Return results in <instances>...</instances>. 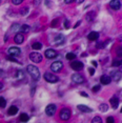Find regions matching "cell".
I'll use <instances>...</instances> for the list:
<instances>
[{"mask_svg":"<svg viewBox=\"0 0 122 123\" xmlns=\"http://www.w3.org/2000/svg\"><path fill=\"white\" fill-rule=\"evenodd\" d=\"M110 81H112V78H110V76H107V75H103V76H101V78H100L101 84H104V85L110 84Z\"/></svg>","mask_w":122,"mask_h":123,"instance_id":"4fadbf2b","label":"cell"},{"mask_svg":"<svg viewBox=\"0 0 122 123\" xmlns=\"http://www.w3.org/2000/svg\"><path fill=\"white\" fill-rule=\"evenodd\" d=\"M57 52L55 51V49H46L45 51V57L46 58H49V59H53V58H55V57H57Z\"/></svg>","mask_w":122,"mask_h":123,"instance_id":"30bf717a","label":"cell"},{"mask_svg":"<svg viewBox=\"0 0 122 123\" xmlns=\"http://www.w3.org/2000/svg\"><path fill=\"white\" fill-rule=\"evenodd\" d=\"M12 2H13V4L18 5V4H20L21 2H23V1H22V0H12Z\"/></svg>","mask_w":122,"mask_h":123,"instance_id":"e575fe53","label":"cell"},{"mask_svg":"<svg viewBox=\"0 0 122 123\" xmlns=\"http://www.w3.org/2000/svg\"><path fill=\"white\" fill-rule=\"evenodd\" d=\"M106 123H115V119H114L113 117H107Z\"/></svg>","mask_w":122,"mask_h":123,"instance_id":"836d02e7","label":"cell"},{"mask_svg":"<svg viewBox=\"0 0 122 123\" xmlns=\"http://www.w3.org/2000/svg\"><path fill=\"white\" fill-rule=\"evenodd\" d=\"M78 107V110L80 111H82V113H92L93 111V110H92L91 107H88V106H86V105H78L77 106Z\"/></svg>","mask_w":122,"mask_h":123,"instance_id":"e0dca14e","label":"cell"},{"mask_svg":"<svg viewBox=\"0 0 122 123\" xmlns=\"http://www.w3.org/2000/svg\"><path fill=\"white\" fill-rule=\"evenodd\" d=\"M29 119H30V117H29V115H26V114H21L20 115V117H19V120H20L21 122H27L29 121Z\"/></svg>","mask_w":122,"mask_h":123,"instance_id":"44dd1931","label":"cell"},{"mask_svg":"<svg viewBox=\"0 0 122 123\" xmlns=\"http://www.w3.org/2000/svg\"><path fill=\"white\" fill-rule=\"evenodd\" d=\"M65 58H66L67 60L72 61V60L76 59V54H74V53H67V54H66V56H65Z\"/></svg>","mask_w":122,"mask_h":123,"instance_id":"cb8c5ba5","label":"cell"},{"mask_svg":"<svg viewBox=\"0 0 122 123\" xmlns=\"http://www.w3.org/2000/svg\"><path fill=\"white\" fill-rule=\"evenodd\" d=\"M110 5L113 10L118 11V10H120V7H121V1H119V0H112V1L110 2Z\"/></svg>","mask_w":122,"mask_h":123,"instance_id":"8fae6325","label":"cell"},{"mask_svg":"<svg viewBox=\"0 0 122 123\" xmlns=\"http://www.w3.org/2000/svg\"><path fill=\"white\" fill-rule=\"evenodd\" d=\"M91 123H102V119L99 116H96V117H94L93 118V120H92Z\"/></svg>","mask_w":122,"mask_h":123,"instance_id":"83f0119b","label":"cell"},{"mask_svg":"<svg viewBox=\"0 0 122 123\" xmlns=\"http://www.w3.org/2000/svg\"><path fill=\"white\" fill-rule=\"evenodd\" d=\"M121 77H122V73H121L120 71H115V72L112 73V78H113V80L119 81V80L121 79Z\"/></svg>","mask_w":122,"mask_h":123,"instance_id":"2e32d148","label":"cell"},{"mask_svg":"<svg viewBox=\"0 0 122 123\" xmlns=\"http://www.w3.org/2000/svg\"><path fill=\"white\" fill-rule=\"evenodd\" d=\"M81 95H82L83 97H88V95L86 93H84V92H81Z\"/></svg>","mask_w":122,"mask_h":123,"instance_id":"ab89813d","label":"cell"},{"mask_svg":"<svg viewBox=\"0 0 122 123\" xmlns=\"http://www.w3.org/2000/svg\"><path fill=\"white\" fill-rule=\"evenodd\" d=\"M32 47H33V49H42V43H40V42H35V43H33L32 44Z\"/></svg>","mask_w":122,"mask_h":123,"instance_id":"d4e9b609","label":"cell"},{"mask_svg":"<svg viewBox=\"0 0 122 123\" xmlns=\"http://www.w3.org/2000/svg\"><path fill=\"white\" fill-rule=\"evenodd\" d=\"M14 41H15L17 44H21L24 41L23 34H21V33H17V34L15 35V37H14Z\"/></svg>","mask_w":122,"mask_h":123,"instance_id":"7c38bea8","label":"cell"},{"mask_svg":"<svg viewBox=\"0 0 122 123\" xmlns=\"http://www.w3.org/2000/svg\"><path fill=\"white\" fill-rule=\"evenodd\" d=\"M95 16H96V13L93 11V12H90V13H88L85 18H86V20H87V21H92L94 18H95Z\"/></svg>","mask_w":122,"mask_h":123,"instance_id":"603a6c76","label":"cell"},{"mask_svg":"<svg viewBox=\"0 0 122 123\" xmlns=\"http://www.w3.org/2000/svg\"><path fill=\"white\" fill-rule=\"evenodd\" d=\"M7 60H10V61H12V62H17V60L15 59V58H13V57H10V56H7V58H6Z\"/></svg>","mask_w":122,"mask_h":123,"instance_id":"d590c367","label":"cell"},{"mask_svg":"<svg viewBox=\"0 0 122 123\" xmlns=\"http://www.w3.org/2000/svg\"><path fill=\"white\" fill-rule=\"evenodd\" d=\"M121 113H122V107H121Z\"/></svg>","mask_w":122,"mask_h":123,"instance_id":"bcb514c9","label":"cell"},{"mask_svg":"<svg viewBox=\"0 0 122 123\" xmlns=\"http://www.w3.org/2000/svg\"><path fill=\"white\" fill-rule=\"evenodd\" d=\"M88 71H90V74L92 75V76H93V75L95 74V69H94L93 68H88Z\"/></svg>","mask_w":122,"mask_h":123,"instance_id":"74e56055","label":"cell"},{"mask_svg":"<svg viewBox=\"0 0 122 123\" xmlns=\"http://www.w3.org/2000/svg\"><path fill=\"white\" fill-rule=\"evenodd\" d=\"M60 119L61 120H64V121H66V120H68L71 118V111L68 110V108H62V110L60 111Z\"/></svg>","mask_w":122,"mask_h":123,"instance_id":"5b68a950","label":"cell"},{"mask_svg":"<svg viewBox=\"0 0 122 123\" xmlns=\"http://www.w3.org/2000/svg\"><path fill=\"white\" fill-rule=\"evenodd\" d=\"M56 111H57V107H56V105L55 104H49L45 107V114L48 115V116H49V117L54 116L55 113H56Z\"/></svg>","mask_w":122,"mask_h":123,"instance_id":"52a82bcc","label":"cell"},{"mask_svg":"<svg viewBox=\"0 0 122 123\" xmlns=\"http://www.w3.org/2000/svg\"><path fill=\"white\" fill-rule=\"evenodd\" d=\"M117 56L118 57H122V46L117 49Z\"/></svg>","mask_w":122,"mask_h":123,"instance_id":"1f68e13d","label":"cell"},{"mask_svg":"<svg viewBox=\"0 0 122 123\" xmlns=\"http://www.w3.org/2000/svg\"><path fill=\"white\" fill-rule=\"evenodd\" d=\"M27 13H29V7H24L21 10V15H26Z\"/></svg>","mask_w":122,"mask_h":123,"instance_id":"d6a6232c","label":"cell"},{"mask_svg":"<svg viewBox=\"0 0 122 123\" xmlns=\"http://www.w3.org/2000/svg\"><path fill=\"white\" fill-rule=\"evenodd\" d=\"M83 63L81 61H73V62L71 63V68L74 69V71H81L83 68Z\"/></svg>","mask_w":122,"mask_h":123,"instance_id":"ba28073f","label":"cell"},{"mask_svg":"<svg viewBox=\"0 0 122 123\" xmlns=\"http://www.w3.org/2000/svg\"><path fill=\"white\" fill-rule=\"evenodd\" d=\"M30 59L35 63H39L42 61V55L39 54V53H36V52H33L30 54Z\"/></svg>","mask_w":122,"mask_h":123,"instance_id":"277c9868","label":"cell"},{"mask_svg":"<svg viewBox=\"0 0 122 123\" xmlns=\"http://www.w3.org/2000/svg\"><path fill=\"white\" fill-rule=\"evenodd\" d=\"M24 77H25V75H24V72L23 71H21V69L17 71V73H16V78H17L18 80H22Z\"/></svg>","mask_w":122,"mask_h":123,"instance_id":"ffe728a7","label":"cell"},{"mask_svg":"<svg viewBox=\"0 0 122 123\" xmlns=\"http://www.w3.org/2000/svg\"><path fill=\"white\" fill-rule=\"evenodd\" d=\"M7 54H9L10 57H17V56H19L21 54V51H20V49L17 46H12V47H10L9 49H7Z\"/></svg>","mask_w":122,"mask_h":123,"instance_id":"3957f363","label":"cell"},{"mask_svg":"<svg viewBox=\"0 0 122 123\" xmlns=\"http://www.w3.org/2000/svg\"><path fill=\"white\" fill-rule=\"evenodd\" d=\"M6 105V101L3 97H0V107H5Z\"/></svg>","mask_w":122,"mask_h":123,"instance_id":"f1b7e54d","label":"cell"},{"mask_svg":"<svg viewBox=\"0 0 122 123\" xmlns=\"http://www.w3.org/2000/svg\"><path fill=\"white\" fill-rule=\"evenodd\" d=\"M2 88H3V83H1V82H0V91H1Z\"/></svg>","mask_w":122,"mask_h":123,"instance_id":"ee69618b","label":"cell"},{"mask_svg":"<svg viewBox=\"0 0 122 123\" xmlns=\"http://www.w3.org/2000/svg\"><path fill=\"white\" fill-rule=\"evenodd\" d=\"M64 26L66 27V29L68 27V21H67V20H65V21H64Z\"/></svg>","mask_w":122,"mask_h":123,"instance_id":"f35d334b","label":"cell"},{"mask_svg":"<svg viewBox=\"0 0 122 123\" xmlns=\"http://www.w3.org/2000/svg\"><path fill=\"white\" fill-rule=\"evenodd\" d=\"M20 32H21V34H23V33H29L30 32V25H27V24L21 25L20 26Z\"/></svg>","mask_w":122,"mask_h":123,"instance_id":"7402d4cb","label":"cell"},{"mask_svg":"<svg viewBox=\"0 0 122 123\" xmlns=\"http://www.w3.org/2000/svg\"><path fill=\"white\" fill-rule=\"evenodd\" d=\"M26 71L30 74V76L32 77L34 80H39L40 72H39V68H38L37 66L33 65V64H30V65L26 66Z\"/></svg>","mask_w":122,"mask_h":123,"instance_id":"6da1fadb","label":"cell"},{"mask_svg":"<svg viewBox=\"0 0 122 123\" xmlns=\"http://www.w3.org/2000/svg\"><path fill=\"white\" fill-rule=\"evenodd\" d=\"M62 68H63V64L61 61H55L51 65V69H52V72H54V73L60 72L61 69H62Z\"/></svg>","mask_w":122,"mask_h":123,"instance_id":"8992f818","label":"cell"},{"mask_svg":"<svg viewBox=\"0 0 122 123\" xmlns=\"http://www.w3.org/2000/svg\"><path fill=\"white\" fill-rule=\"evenodd\" d=\"M2 74H3V73H2V71H1V69H0V75H2Z\"/></svg>","mask_w":122,"mask_h":123,"instance_id":"f6af8a7d","label":"cell"},{"mask_svg":"<svg viewBox=\"0 0 122 123\" xmlns=\"http://www.w3.org/2000/svg\"><path fill=\"white\" fill-rule=\"evenodd\" d=\"M87 38H88V40H91V41H95L99 38V33L98 32H91L90 34H88Z\"/></svg>","mask_w":122,"mask_h":123,"instance_id":"ac0fdd59","label":"cell"},{"mask_svg":"<svg viewBox=\"0 0 122 123\" xmlns=\"http://www.w3.org/2000/svg\"><path fill=\"white\" fill-rule=\"evenodd\" d=\"M92 91H93V93H97V92H99V91H100V85H99V84L95 85V86L93 87V89H92Z\"/></svg>","mask_w":122,"mask_h":123,"instance_id":"4dcf8cb0","label":"cell"},{"mask_svg":"<svg viewBox=\"0 0 122 123\" xmlns=\"http://www.w3.org/2000/svg\"><path fill=\"white\" fill-rule=\"evenodd\" d=\"M72 80H73V82L77 83V84H80V83L84 82V78L80 74H74L73 76H72Z\"/></svg>","mask_w":122,"mask_h":123,"instance_id":"9c48e42d","label":"cell"},{"mask_svg":"<svg viewBox=\"0 0 122 123\" xmlns=\"http://www.w3.org/2000/svg\"><path fill=\"white\" fill-rule=\"evenodd\" d=\"M57 23H58V19H55V20L52 22V24H51V25H52L53 27H55V26L57 25Z\"/></svg>","mask_w":122,"mask_h":123,"instance_id":"8d00e7d4","label":"cell"},{"mask_svg":"<svg viewBox=\"0 0 122 123\" xmlns=\"http://www.w3.org/2000/svg\"><path fill=\"white\" fill-rule=\"evenodd\" d=\"M99 110H100L101 111H107V110H109V106H107L106 103H101V104L99 105Z\"/></svg>","mask_w":122,"mask_h":123,"instance_id":"484cf974","label":"cell"},{"mask_svg":"<svg viewBox=\"0 0 122 123\" xmlns=\"http://www.w3.org/2000/svg\"><path fill=\"white\" fill-rule=\"evenodd\" d=\"M43 78H44V80L48 81L49 83H56L59 81V78L57 76H55L54 74H52V73H45L43 75Z\"/></svg>","mask_w":122,"mask_h":123,"instance_id":"7a4b0ae2","label":"cell"},{"mask_svg":"<svg viewBox=\"0 0 122 123\" xmlns=\"http://www.w3.org/2000/svg\"><path fill=\"white\" fill-rule=\"evenodd\" d=\"M64 2H65V3H72V2H74V1H73V0H65Z\"/></svg>","mask_w":122,"mask_h":123,"instance_id":"b9f144b4","label":"cell"},{"mask_svg":"<svg viewBox=\"0 0 122 123\" xmlns=\"http://www.w3.org/2000/svg\"><path fill=\"white\" fill-rule=\"evenodd\" d=\"M110 105H112V107L114 108V110H116L119 105V99L117 97H113V98L110 99Z\"/></svg>","mask_w":122,"mask_h":123,"instance_id":"9a60e30c","label":"cell"},{"mask_svg":"<svg viewBox=\"0 0 122 123\" xmlns=\"http://www.w3.org/2000/svg\"><path fill=\"white\" fill-rule=\"evenodd\" d=\"M122 64V61L121 60H115L113 62V66H120Z\"/></svg>","mask_w":122,"mask_h":123,"instance_id":"f546056e","label":"cell"},{"mask_svg":"<svg viewBox=\"0 0 122 123\" xmlns=\"http://www.w3.org/2000/svg\"><path fill=\"white\" fill-rule=\"evenodd\" d=\"M80 23H81V21H78V22H77V23H76V24H75V26H74V27H75V29H76V27H77V26H78V25H80Z\"/></svg>","mask_w":122,"mask_h":123,"instance_id":"60d3db41","label":"cell"},{"mask_svg":"<svg viewBox=\"0 0 122 123\" xmlns=\"http://www.w3.org/2000/svg\"><path fill=\"white\" fill-rule=\"evenodd\" d=\"M92 63H93V65H94V66H96V68H97V65H98L96 61H93V62H92Z\"/></svg>","mask_w":122,"mask_h":123,"instance_id":"7bdbcfd3","label":"cell"},{"mask_svg":"<svg viewBox=\"0 0 122 123\" xmlns=\"http://www.w3.org/2000/svg\"><path fill=\"white\" fill-rule=\"evenodd\" d=\"M11 31H12V32H18V31H20V25H19L18 23H14L12 25Z\"/></svg>","mask_w":122,"mask_h":123,"instance_id":"4316f807","label":"cell"},{"mask_svg":"<svg viewBox=\"0 0 122 123\" xmlns=\"http://www.w3.org/2000/svg\"><path fill=\"white\" fill-rule=\"evenodd\" d=\"M64 40H65L64 36H63V35H61V34H59V35H57V36H56V37H55V39H54L55 43H56V44H57V45H60V44H62L63 42H64Z\"/></svg>","mask_w":122,"mask_h":123,"instance_id":"5bb4252c","label":"cell"},{"mask_svg":"<svg viewBox=\"0 0 122 123\" xmlns=\"http://www.w3.org/2000/svg\"><path fill=\"white\" fill-rule=\"evenodd\" d=\"M7 113H9V115H11V116H14V115H16L18 113V107L15 105L11 106V107L9 108V111H7Z\"/></svg>","mask_w":122,"mask_h":123,"instance_id":"d6986e66","label":"cell"}]
</instances>
